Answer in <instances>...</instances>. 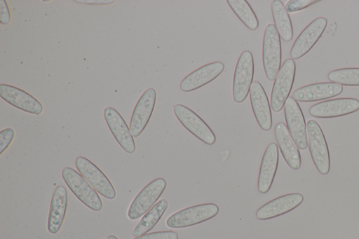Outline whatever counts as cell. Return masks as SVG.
Here are the masks:
<instances>
[{"instance_id": "1", "label": "cell", "mask_w": 359, "mask_h": 239, "mask_svg": "<svg viewBox=\"0 0 359 239\" xmlns=\"http://www.w3.org/2000/svg\"><path fill=\"white\" fill-rule=\"evenodd\" d=\"M281 42L279 33L273 24L264 30L262 47V62L265 75L269 81L275 80L281 64Z\"/></svg>"}, {"instance_id": "2", "label": "cell", "mask_w": 359, "mask_h": 239, "mask_svg": "<svg viewBox=\"0 0 359 239\" xmlns=\"http://www.w3.org/2000/svg\"><path fill=\"white\" fill-rule=\"evenodd\" d=\"M306 130L312 161L321 175H327L330 170V157L324 133L318 122L312 119L308 121Z\"/></svg>"}, {"instance_id": "3", "label": "cell", "mask_w": 359, "mask_h": 239, "mask_svg": "<svg viewBox=\"0 0 359 239\" xmlns=\"http://www.w3.org/2000/svg\"><path fill=\"white\" fill-rule=\"evenodd\" d=\"M62 177L71 191L86 206L94 211L102 208V201L95 189L77 171L70 167H65Z\"/></svg>"}, {"instance_id": "4", "label": "cell", "mask_w": 359, "mask_h": 239, "mask_svg": "<svg viewBox=\"0 0 359 239\" xmlns=\"http://www.w3.org/2000/svg\"><path fill=\"white\" fill-rule=\"evenodd\" d=\"M219 210V207L212 203L188 207L170 215L166 220V225L172 228L191 226L215 217Z\"/></svg>"}, {"instance_id": "5", "label": "cell", "mask_w": 359, "mask_h": 239, "mask_svg": "<svg viewBox=\"0 0 359 239\" xmlns=\"http://www.w3.org/2000/svg\"><path fill=\"white\" fill-rule=\"evenodd\" d=\"M254 60L250 50L243 51L235 68L233 79V99L236 103L245 100L250 90L254 77Z\"/></svg>"}, {"instance_id": "6", "label": "cell", "mask_w": 359, "mask_h": 239, "mask_svg": "<svg viewBox=\"0 0 359 239\" xmlns=\"http://www.w3.org/2000/svg\"><path fill=\"white\" fill-rule=\"evenodd\" d=\"M296 73V64L292 59L286 60L278 73L271 94V106L274 112L280 111L291 92Z\"/></svg>"}, {"instance_id": "7", "label": "cell", "mask_w": 359, "mask_h": 239, "mask_svg": "<svg viewBox=\"0 0 359 239\" xmlns=\"http://www.w3.org/2000/svg\"><path fill=\"white\" fill-rule=\"evenodd\" d=\"M166 186L165 179L161 177L149 182L132 201L128 210V217L135 220L147 212L163 194Z\"/></svg>"}, {"instance_id": "8", "label": "cell", "mask_w": 359, "mask_h": 239, "mask_svg": "<svg viewBox=\"0 0 359 239\" xmlns=\"http://www.w3.org/2000/svg\"><path fill=\"white\" fill-rule=\"evenodd\" d=\"M173 111L179 122L193 135L206 144H215V133L193 110L182 104H177L173 106Z\"/></svg>"}, {"instance_id": "9", "label": "cell", "mask_w": 359, "mask_h": 239, "mask_svg": "<svg viewBox=\"0 0 359 239\" xmlns=\"http://www.w3.org/2000/svg\"><path fill=\"white\" fill-rule=\"evenodd\" d=\"M75 165L79 173L102 196L109 200L115 198V189L103 172L92 161L83 156L76 159Z\"/></svg>"}, {"instance_id": "10", "label": "cell", "mask_w": 359, "mask_h": 239, "mask_svg": "<svg viewBox=\"0 0 359 239\" xmlns=\"http://www.w3.org/2000/svg\"><path fill=\"white\" fill-rule=\"evenodd\" d=\"M284 114L288 131L298 149L308 147L307 130L302 110L292 97L287 98L284 106Z\"/></svg>"}, {"instance_id": "11", "label": "cell", "mask_w": 359, "mask_h": 239, "mask_svg": "<svg viewBox=\"0 0 359 239\" xmlns=\"http://www.w3.org/2000/svg\"><path fill=\"white\" fill-rule=\"evenodd\" d=\"M327 20L319 17L309 24L294 42L290 55L291 59L297 60L305 55L315 46L323 34Z\"/></svg>"}, {"instance_id": "12", "label": "cell", "mask_w": 359, "mask_h": 239, "mask_svg": "<svg viewBox=\"0 0 359 239\" xmlns=\"http://www.w3.org/2000/svg\"><path fill=\"white\" fill-rule=\"evenodd\" d=\"M359 110V100L344 97L330 100L311 106L309 110L316 118H330L353 114Z\"/></svg>"}, {"instance_id": "13", "label": "cell", "mask_w": 359, "mask_h": 239, "mask_svg": "<svg viewBox=\"0 0 359 239\" xmlns=\"http://www.w3.org/2000/svg\"><path fill=\"white\" fill-rule=\"evenodd\" d=\"M156 100L154 88L147 89L138 100L133 111L130 130L134 137H137L144 130L152 115Z\"/></svg>"}, {"instance_id": "14", "label": "cell", "mask_w": 359, "mask_h": 239, "mask_svg": "<svg viewBox=\"0 0 359 239\" xmlns=\"http://www.w3.org/2000/svg\"><path fill=\"white\" fill-rule=\"evenodd\" d=\"M104 117L111 132L121 147L126 153H134L136 146L133 136L119 112L113 107H107L104 110Z\"/></svg>"}, {"instance_id": "15", "label": "cell", "mask_w": 359, "mask_h": 239, "mask_svg": "<svg viewBox=\"0 0 359 239\" xmlns=\"http://www.w3.org/2000/svg\"><path fill=\"white\" fill-rule=\"evenodd\" d=\"M304 196L299 193L285 194L277 197L260 207L256 212L259 220H267L286 214L304 201Z\"/></svg>"}, {"instance_id": "16", "label": "cell", "mask_w": 359, "mask_h": 239, "mask_svg": "<svg viewBox=\"0 0 359 239\" xmlns=\"http://www.w3.org/2000/svg\"><path fill=\"white\" fill-rule=\"evenodd\" d=\"M0 96L11 105L25 112L39 115L43 111V106L37 99L13 86L0 84Z\"/></svg>"}, {"instance_id": "17", "label": "cell", "mask_w": 359, "mask_h": 239, "mask_svg": "<svg viewBox=\"0 0 359 239\" xmlns=\"http://www.w3.org/2000/svg\"><path fill=\"white\" fill-rule=\"evenodd\" d=\"M250 98L252 111L258 125L263 130H270L273 119L269 101L262 85L257 81L252 82L250 90Z\"/></svg>"}, {"instance_id": "18", "label": "cell", "mask_w": 359, "mask_h": 239, "mask_svg": "<svg viewBox=\"0 0 359 239\" xmlns=\"http://www.w3.org/2000/svg\"><path fill=\"white\" fill-rule=\"evenodd\" d=\"M224 69V64L219 61L205 64L185 76L180 83V89L186 93L197 90L216 79Z\"/></svg>"}, {"instance_id": "19", "label": "cell", "mask_w": 359, "mask_h": 239, "mask_svg": "<svg viewBox=\"0 0 359 239\" xmlns=\"http://www.w3.org/2000/svg\"><path fill=\"white\" fill-rule=\"evenodd\" d=\"M342 91L343 87L339 83L323 82L300 87L292 93V97L296 101L309 102L332 98Z\"/></svg>"}, {"instance_id": "20", "label": "cell", "mask_w": 359, "mask_h": 239, "mask_svg": "<svg viewBox=\"0 0 359 239\" xmlns=\"http://www.w3.org/2000/svg\"><path fill=\"white\" fill-rule=\"evenodd\" d=\"M279 160L278 146L270 143L264 153L260 165L257 188L261 193H266L270 190L277 171Z\"/></svg>"}, {"instance_id": "21", "label": "cell", "mask_w": 359, "mask_h": 239, "mask_svg": "<svg viewBox=\"0 0 359 239\" xmlns=\"http://www.w3.org/2000/svg\"><path fill=\"white\" fill-rule=\"evenodd\" d=\"M275 137L283 157L292 170H299L302 165L299 150L292 138L287 125L279 122L275 127Z\"/></svg>"}, {"instance_id": "22", "label": "cell", "mask_w": 359, "mask_h": 239, "mask_svg": "<svg viewBox=\"0 0 359 239\" xmlns=\"http://www.w3.org/2000/svg\"><path fill=\"white\" fill-rule=\"evenodd\" d=\"M68 203V195L66 188L60 185L55 189L49 209L48 231L52 234L57 233L63 223Z\"/></svg>"}, {"instance_id": "23", "label": "cell", "mask_w": 359, "mask_h": 239, "mask_svg": "<svg viewBox=\"0 0 359 239\" xmlns=\"http://www.w3.org/2000/svg\"><path fill=\"white\" fill-rule=\"evenodd\" d=\"M271 8L273 22L280 36L285 42L290 41L293 38L292 24L283 2L273 0Z\"/></svg>"}, {"instance_id": "24", "label": "cell", "mask_w": 359, "mask_h": 239, "mask_svg": "<svg viewBox=\"0 0 359 239\" xmlns=\"http://www.w3.org/2000/svg\"><path fill=\"white\" fill-rule=\"evenodd\" d=\"M168 207V202L166 199H161L157 202L137 223L133 235L138 237L151 231L161 219Z\"/></svg>"}, {"instance_id": "25", "label": "cell", "mask_w": 359, "mask_h": 239, "mask_svg": "<svg viewBox=\"0 0 359 239\" xmlns=\"http://www.w3.org/2000/svg\"><path fill=\"white\" fill-rule=\"evenodd\" d=\"M226 3L239 20L250 30L259 27L257 15L246 0H226Z\"/></svg>"}, {"instance_id": "26", "label": "cell", "mask_w": 359, "mask_h": 239, "mask_svg": "<svg viewBox=\"0 0 359 239\" xmlns=\"http://www.w3.org/2000/svg\"><path fill=\"white\" fill-rule=\"evenodd\" d=\"M327 78L332 83L347 86H359V68H343L329 72Z\"/></svg>"}, {"instance_id": "27", "label": "cell", "mask_w": 359, "mask_h": 239, "mask_svg": "<svg viewBox=\"0 0 359 239\" xmlns=\"http://www.w3.org/2000/svg\"><path fill=\"white\" fill-rule=\"evenodd\" d=\"M178 233L173 231H156L146 233L133 239H178Z\"/></svg>"}, {"instance_id": "28", "label": "cell", "mask_w": 359, "mask_h": 239, "mask_svg": "<svg viewBox=\"0 0 359 239\" xmlns=\"http://www.w3.org/2000/svg\"><path fill=\"white\" fill-rule=\"evenodd\" d=\"M319 1L314 0H290L286 3L285 8L287 13H292L305 9Z\"/></svg>"}, {"instance_id": "29", "label": "cell", "mask_w": 359, "mask_h": 239, "mask_svg": "<svg viewBox=\"0 0 359 239\" xmlns=\"http://www.w3.org/2000/svg\"><path fill=\"white\" fill-rule=\"evenodd\" d=\"M15 136V131L13 128H8L0 132V154L8 147Z\"/></svg>"}, {"instance_id": "30", "label": "cell", "mask_w": 359, "mask_h": 239, "mask_svg": "<svg viewBox=\"0 0 359 239\" xmlns=\"http://www.w3.org/2000/svg\"><path fill=\"white\" fill-rule=\"evenodd\" d=\"M11 21V14L5 0L0 1V22L3 25H8Z\"/></svg>"}, {"instance_id": "31", "label": "cell", "mask_w": 359, "mask_h": 239, "mask_svg": "<svg viewBox=\"0 0 359 239\" xmlns=\"http://www.w3.org/2000/svg\"><path fill=\"white\" fill-rule=\"evenodd\" d=\"M114 1H76L78 3H83L85 4H96V5H104V4H110L113 3Z\"/></svg>"}, {"instance_id": "32", "label": "cell", "mask_w": 359, "mask_h": 239, "mask_svg": "<svg viewBox=\"0 0 359 239\" xmlns=\"http://www.w3.org/2000/svg\"><path fill=\"white\" fill-rule=\"evenodd\" d=\"M107 239H118V238L114 235H109L107 237Z\"/></svg>"}]
</instances>
